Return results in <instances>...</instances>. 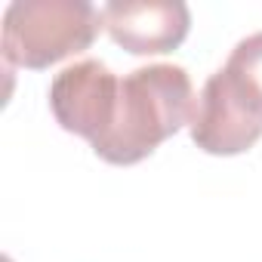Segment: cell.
I'll return each mask as SVG.
<instances>
[{"label": "cell", "mask_w": 262, "mask_h": 262, "mask_svg": "<svg viewBox=\"0 0 262 262\" xmlns=\"http://www.w3.org/2000/svg\"><path fill=\"white\" fill-rule=\"evenodd\" d=\"M120 80L99 59H83L62 68L50 83V111L65 133L83 136L90 145L102 139L117 111Z\"/></svg>", "instance_id": "4"}, {"label": "cell", "mask_w": 262, "mask_h": 262, "mask_svg": "<svg viewBox=\"0 0 262 262\" xmlns=\"http://www.w3.org/2000/svg\"><path fill=\"white\" fill-rule=\"evenodd\" d=\"M102 10L86 0H13L4 13V65L43 71L93 47Z\"/></svg>", "instance_id": "2"}, {"label": "cell", "mask_w": 262, "mask_h": 262, "mask_svg": "<svg viewBox=\"0 0 262 262\" xmlns=\"http://www.w3.org/2000/svg\"><path fill=\"white\" fill-rule=\"evenodd\" d=\"M102 28L133 56L173 53L191 28L182 0H111L102 7Z\"/></svg>", "instance_id": "5"}, {"label": "cell", "mask_w": 262, "mask_h": 262, "mask_svg": "<svg viewBox=\"0 0 262 262\" xmlns=\"http://www.w3.org/2000/svg\"><path fill=\"white\" fill-rule=\"evenodd\" d=\"M225 65H228L231 71H237V74L250 83V90L262 99V31L244 37V40L231 50V56H228Z\"/></svg>", "instance_id": "6"}, {"label": "cell", "mask_w": 262, "mask_h": 262, "mask_svg": "<svg viewBox=\"0 0 262 262\" xmlns=\"http://www.w3.org/2000/svg\"><path fill=\"white\" fill-rule=\"evenodd\" d=\"M191 77L182 65L158 62L120 80L111 129L93 142L96 158L114 167L139 164L191 120Z\"/></svg>", "instance_id": "1"}, {"label": "cell", "mask_w": 262, "mask_h": 262, "mask_svg": "<svg viewBox=\"0 0 262 262\" xmlns=\"http://www.w3.org/2000/svg\"><path fill=\"white\" fill-rule=\"evenodd\" d=\"M188 133L207 155H244L262 139V99L237 71L222 65L207 77L201 96L194 99Z\"/></svg>", "instance_id": "3"}]
</instances>
